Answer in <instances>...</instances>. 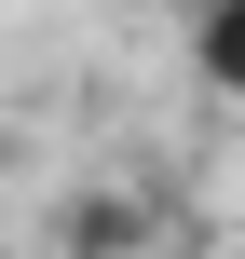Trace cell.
<instances>
[{
    "instance_id": "1",
    "label": "cell",
    "mask_w": 245,
    "mask_h": 259,
    "mask_svg": "<svg viewBox=\"0 0 245 259\" xmlns=\"http://www.w3.org/2000/svg\"><path fill=\"white\" fill-rule=\"evenodd\" d=\"M177 41H191V82L245 109V0H177Z\"/></svg>"
},
{
    "instance_id": "2",
    "label": "cell",
    "mask_w": 245,
    "mask_h": 259,
    "mask_svg": "<svg viewBox=\"0 0 245 259\" xmlns=\"http://www.w3.org/2000/svg\"><path fill=\"white\" fill-rule=\"evenodd\" d=\"M136 246H150L136 205H68V259H136Z\"/></svg>"
}]
</instances>
